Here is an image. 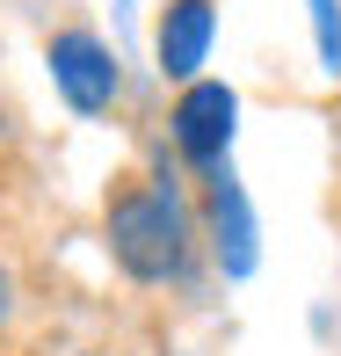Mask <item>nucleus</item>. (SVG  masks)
I'll list each match as a JSON object with an SVG mask.
<instances>
[{
    "label": "nucleus",
    "mask_w": 341,
    "mask_h": 356,
    "mask_svg": "<svg viewBox=\"0 0 341 356\" xmlns=\"http://www.w3.org/2000/svg\"><path fill=\"white\" fill-rule=\"evenodd\" d=\"M102 233H109V262H117L131 284H174V277L189 269V254H197L189 211H182V197H174L167 175H160V182L117 189Z\"/></svg>",
    "instance_id": "f257e3e1"
},
{
    "label": "nucleus",
    "mask_w": 341,
    "mask_h": 356,
    "mask_svg": "<svg viewBox=\"0 0 341 356\" xmlns=\"http://www.w3.org/2000/svg\"><path fill=\"white\" fill-rule=\"evenodd\" d=\"M44 66H51V88L66 95L73 117H102V109L117 102V51H109L94 29H58Z\"/></svg>",
    "instance_id": "f03ea898"
},
{
    "label": "nucleus",
    "mask_w": 341,
    "mask_h": 356,
    "mask_svg": "<svg viewBox=\"0 0 341 356\" xmlns=\"http://www.w3.org/2000/svg\"><path fill=\"white\" fill-rule=\"evenodd\" d=\"M233 117H240V95L225 80H189L182 102H174V153L197 160V168H225V145H233Z\"/></svg>",
    "instance_id": "7ed1b4c3"
},
{
    "label": "nucleus",
    "mask_w": 341,
    "mask_h": 356,
    "mask_svg": "<svg viewBox=\"0 0 341 356\" xmlns=\"http://www.w3.org/2000/svg\"><path fill=\"white\" fill-rule=\"evenodd\" d=\"M203 218H210V254H218V269L225 277H247L254 269V211H247V189H240L233 168L203 175Z\"/></svg>",
    "instance_id": "20e7f679"
},
{
    "label": "nucleus",
    "mask_w": 341,
    "mask_h": 356,
    "mask_svg": "<svg viewBox=\"0 0 341 356\" xmlns=\"http://www.w3.org/2000/svg\"><path fill=\"white\" fill-rule=\"evenodd\" d=\"M210 37H218V8H210V0H167V8H160V29H153L160 73L189 88V80L203 73V58H210Z\"/></svg>",
    "instance_id": "39448f33"
},
{
    "label": "nucleus",
    "mask_w": 341,
    "mask_h": 356,
    "mask_svg": "<svg viewBox=\"0 0 341 356\" xmlns=\"http://www.w3.org/2000/svg\"><path fill=\"white\" fill-rule=\"evenodd\" d=\"M313 44H319V66L341 73V0H313Z\"/></svg>",
    "instance_id": "423d86ee"
},
{
    "label": "nucleus",
    "mask_w": 341,
    "mask_h": 356,
    "mask_svg": "<svg viewBox=\"0 0 341 356\" xmlns=\"http://www.w3.org/2000/svg\"><path fill=\"white\" fill-rule=\"evenodd\" d=\"M8 313H15V277L0 269V320H8Z\"/></svg>",
    "instance_id": "0eeeda50"
}]
</instances>
